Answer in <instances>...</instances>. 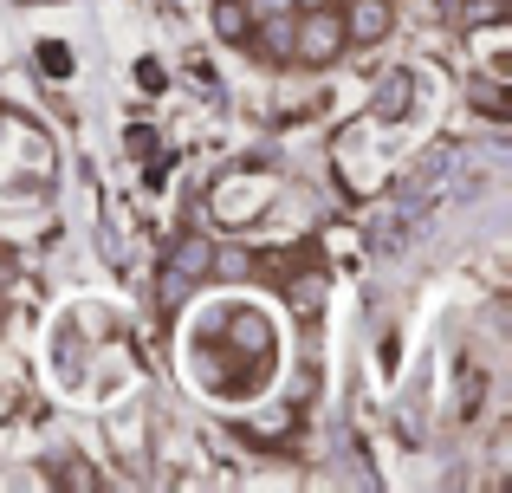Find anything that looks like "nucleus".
<instances>
[{"label": "nucleus", "mask_w": 512, "mask_h": 493, "mask_svg": "<svg viewBox=\"0 0 512 493\" xmlns=\"http://www.w3.org/2000/svg\"><path fill=\"white\" fill-rule=\"evenodd\" d=\"M344 46H350V33H344V13H331L325 0H318V7L305 13V26L292 33V52H299L305 65H331Z\"/></svg>", "instance_id": "1"}, {"label": "nucleus", "mask_w": 512, "mask_h": 493, "mask_svg": "<svg viewBox=\"0 0 512 493\" xmlns=\"http://www.w3.org/2000/svg\"><path fill=\"white\" fill-rule=\"evenodd\" d=\"M312 7H318V0H312Z\"/></svg>", "instance_id": "9"}, {"label": "nucleus", "mask_w": 512, "mask_h": 493, "mask_svg": "<svg viewBox=\"0 0 512 493\" xmlns=\"http://www.w3.org/2000/svg\"><path fill=\"white\" fill-rule=\"evenodd\" d=\"M402 91H409V78H389V91H383V104H376V111H383V117H402Z\"/></svg>", "instance_id": "6"}, {"label": "nucleus", "mask_w": 512, "mask_h": 493, "mask_svg": "<svg viewBox=\"0 0 512 493\" xmlns=\"http://www.w3.org/2000/svg\"><path fill=\"white\" fill-rule=\"evenodd\" d=\"M214 20H221V33H227V39L247 33V7H240V0H221V13H214Z\"/></svg>", "instance_id": "4"}, {"label": "nucleus", "mask_w": 512, "mask_h": 493, "mask_svg": "<svg viewBox=\"0 0 512 493\" xmlns=\"http://www.w3.org/2000/svg\"><path fill=\"white\" fill-rule=\"evenodd\" d=\"M39 65H46V72H59V78H65V72H72V59H65V52H59V46H52V52H39Z\"/></svg>", "instance_id": "8"}, {"label": "nucleus", "mask_w": 512, "mask_h": 493, "mask_svg": "<svg viewBox=\"0 0 512 493\" xmlns=\"http://www.w3.org/2000/svg\"><path fill=\"white\" fill-rule=\"evenodd\" d=\"M318 292H325V286H318V279H305V286H292V305H299V312H312Z\"/></svg>", "instance_id": "7"}, {"label": "nucleus", "mask_w": 512, "mask_h": 493, "mask_svg": "<svg viewBox=\"0 0 512 493\" xmlns=\"http://www.w3.org/2000/svg\"><path fill=\"white\" fill-rule=\"evenodd\" d=\"M247 7V20L260 26V20H273V13H292V0H240Z\"/></svg>", "instance_id": "5"}, {"label": "nucleus", "mask_w": 512, "mask_h": 493, "mask_svg": "<svg viewBox=\"0 0 512 493\" xmlns=\"http://www.w3.org/2000/svg\"><path fill=\"white\" fill-rule=\"evenodd\" d=\"M389 26H396V7H389V0H350L344 33L357 39V46H376V39H389Z\"/></svg>", "instance_id": "2"}, {"label": "nucleus", "mask_w": 512, "mask_h": 493, "mask_svg": "<svg viewBox=\"0 0 512 493\" xmlns=\"http://www.w3.org/2000/svg\"><path fill=\"white\" fill-rule=\"evenodd\" d=\"M493 20H506V0H467L461 26H493Z\"/></svg>", "instance_id": "3"}]
</instances>
